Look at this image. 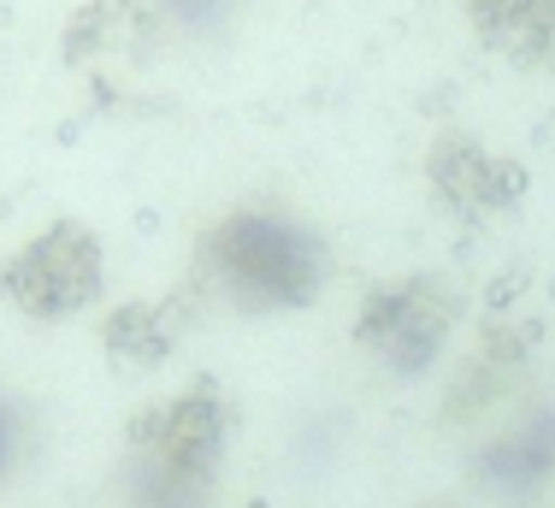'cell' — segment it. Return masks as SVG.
Here are the masks:
<instances>
[{
    "label": "cell",
    "mask_w": 555,
    "mask_h": 508,
    "mask_svg": "<svg viewBox=\"0 0 555 508\" xmlns=\"http://www.w3.org/2000/svg\"><path fill=\"white\" fill-rule=\"evenodd\" d=\"M473 30L520 65H555V0H467Z\"/></svg>",
    "instance_id": "7"
},
{
    "label": "cell",
    "mask_w": 555,
    "mask_h": 508,
    "mask_svg": "<svg viewBox=\"0 0 555 508\" xmlns=\"http://www.w3.org/2000/svg\"><path fill=\"white\" fill-rule=\"evenodd\" d=\"M154 36V12L142 0H89L77 7V18L65 24V60L89 65L107 53H137Z\"/></svg>",
    "instance_id": "8"
},
{
    "label": "cell",
    "mask_w": 555,
    "mask_h": 508,
    "mask_svg": "<svg viewBox=\"0 0 555 508\" xmlns=\"http://www.w3.org/2000/svg\"><path fill=\"white\" fill-rule=\"evenodd\" d=\"M160 7L183 24V30H202V36H207V30H219V24L231 18L243 0H160Z\"/></svg>",
    "instance_id": "12"
},
{
    "label": "cell",
    "mask_w": 555,
    "mask_h": 508,
    "mask_svg": "<svg viewBox=\"0 0 555 508\" xmlns=\"http://www.w3.org/2000/svg\"><path fill=\"white\" fill-rule=\"evenodd\" d=\"M24 444H30V420H24V408L12 403V396H0V485L12 479V467H18Z\"/></svg>",
    "instance_id": "11"
},
{
    "label": "cell",
    "mask_w": 555,
    "mask_h": 508,
    "mask_svg": "<svg viewBox=\"0 0 555 508\" xmlns=\"http://www.w3.org/2000/svg\"><path fill=\"white\" fill-rule=\"evenodd\" d=\"M195 278L231 302L236 314H284L308 307L332 278V249L313 225L289 219L272 207H243L224 213L195 249Z\"/></svg>",
    "instance_id": "1"
},
{
    "label": "cell",
    "mask_w": 555,
    "mask_h": 508,
    "mask_svg": "<svg viewBox=\"0 0 555 508\" xmlns=\"http://www.w3.org/2000/svg\"><path fill=\"white\" fill-rule=\"evenodd\" d=\"M426 178H431V195L467 225L496 219V213H508L526 195V166L520 160H502V154L485 149V142L461 137V130H449V137L431 142Z\"/></svg>",
    "instance_id": "5"
},
{
    "label": "cell",
    "mask_w": 555,
    "mask_h": 508,
    "mask_svg": "<svg viewBox=\"0 0 555 508\" xmlns=\"http://www.w3.org/2000/svg\"><path fill=\"white\" fill-rule=\"evenodd\" d=\"M183 338V302H125L107 314L101 343L125 367H160Z\"/></svg>",
    "instance_id": "9"
},
{
    "label": "cell",
    "mask_w": 555,
    "mask_h": 508,
    "mask_svg": "<svg viewBox=\"0 0 555 508\" xmlns=\"http://www.w3.org/2000/svg\"><path fill=\"white\" fill-rule=\"evenodd\" d=\"M101 296V237L60 219L0 261V302L30 319H72Z\"/></svg>",
    "instance_id": "2"
},
{
    "label": "cell",
    "mask_w": 555,
    "mask_h": 508,
    "mask_svg": "<svg viewBox=\"0 0 555 508\" xmlns=\"http://www.w3.org/2000/svg\"><path fill=\"white\" fill-rule=\"evenodd\" d=\"M479 491H491L502 503H526L555 479V408H532L520 426H508L502 437L479 449L473 461Z\"/></svg>",
    "instance_id": "6"
},
{
    "label": "cell",
    "mask_w": 555,
    "mask_h": 508,
    "mask_svg": "<svg viewBox=\"0 0 555 508\" xmlns=\"http://www.w3.org/2000/svg\"><path fill=\"white\" fill-rule=\"evenodd\" d=\"M449 331H455V296L438 278H402V284L366 290L354 314V343L378 355L396 379H420L438 367Z\"/></svg>",
    "instance_id": "3"
},
{
    "label": "cell",
    "mask_w": 555,
    "mask_h": 508,
    "mask_svg": "<svg viewBox=\"0 0 555 508\" xmlns=\"http://www.w3.org/2000/svg\"><path fill=\"white\" fill-rule=\"evenodd\" d=\"M224 432H231V408L219 403V391H214V384H190L183 396L149 408L137 426H130V449H137L130 473L207 491L214 461L224 449Z\"/></svg>",
    "instance_id": "4"
},
{
    "label": "cell",
    "mask_w": 555,
    "mask_h": 508,
    "mask_svg": "<svg viewBox=\"0 0 555 508\" xmlns=\"http://www.w3.org/2000/svg\"><path fill=\"white\" fill-rule=\"evenodd\" d=\"M130 508H207V491L166 485V479H149V473H130Z\"/></svg>",
    "instance_id": "10"
}]
</instances>
